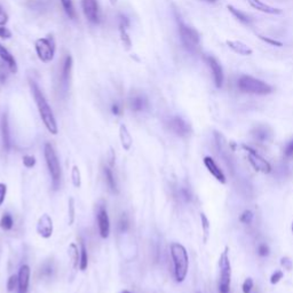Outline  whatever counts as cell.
I'll return each instance as SVG.
<instances>
[{
    "label": "cell",
    "mask_w": 293,
    "mask_h": 293,
    "mask_svg": "<svg viewBox=\"0 0 293 293\" xmlns=\"http://www.w3.org/2000/svg\"><path fill=\"white\" fill-rule=\"evenodd\" d=\"M29 84H30L32 95H34L35 102H36V104H37L39 115H40L42 123H44V125L48 130L49 133L57 136L58 132H59L58 123H57V119H55L54 114H53L51 105L48 104V102H47V100H46L44 93H42L41 90L39 88L38 84L36 83V81L30 80L29 81Z\"/></svg>",
    "instance_id": "cell-1"
},
{
    "label": "cell",
    "mask_w": 293,
    "mask_h": 293,
    "mask_svg": "<svg viewBox=\"0 0 293 293\" xmlns=\"http://www.w3.org/2000/svg\"><path fill=\"white\" fill-rule=\"evenodd\" d=\"M171 255L174 265V277L177 283H182L187 277L189 268V256L186 248L179 243L171 244Z\"/></svg>",
    "instance_id": "cell-2"
},
{
    "label": "cell",
    "mask_w": 293,
    "mask_h": 293,
    "mask_svg": "<svg viewBox=\"0 0 293 293\" xmlns=\"http://www.w3.org/2000/svg\"><path fill=\"white\" fill-rule=\"evenodd\" d=\"M176 23L180 40L183 47L192 54L198 53L200 49V37L196 29L184 23L180 16H176Z\"/></svg>",
    "instance_id": "cell-3"
},
{
    "label": "cell",
    "mask_w": 293,
    "mask_h": 293,
    "mask_svg": "<svg viewBox=\"0 0 293 293\" xmlns=\"http://www.w3.org/2000/svg\"><path fill=\"white\" fill-rule=\"evenodd\" d=\"M44 156L46 164H47L48 172L52 177V184L54 190L60 188L61 184V166L59 163V158L55 153L54 148L51 143H46L44 147Z\"/></svg>",
    "instance_id": "cell-4"
},
{
    "label": "cell",
    "mask_w": 293,
    "mask_h": 293,
    "mask_svg": "<svg viewBox=\"0 0 293 293\" xmlns=\"http://www.w3.org/2000/svg\"><path fill=\"white\" fill-rule=\"evenodd\" d=\"M238 88L243 93L255 95H267L273 92L271 85L251 76H242L238 79Z\"/></svg>",
    "instance_id": "cell-5"
},
{
    "label": "cell",
    "mask_w": 293,
    "mask_h": 293,
    "mask_svg": "<svg viewBox=\"0 0 293 293\" xmlns=\"http://www.w3.org/2000/svg\"><path fill=\"white\" fill-rule=\"evenodd\" d=\"M219 293H230L232 282V265L229 259V249L223 250L219 258Z\"/></svg>",
    "instance_id": "cell-6"
},
{
    "label": "cell",
    "mask_w": 293,
    "mask_h": 293,
    "mask_svg": "<svg viewBox=\"0 0 293 293\" xmlns=\"http://www.w3.org/2000/svg\"><path fill=\"white\" fill-rule=\"evenodd\" d=\"M35 49L38 59L42 63H49L55 57L57 44H55L54 38L52 36H47V37L39 38L36 40Z\"/></svg>",
    "instance_id": "cell-7"
},
{
    "label": "cell",
    "mask_w": 293,
    "mask_h": 293,
    "mask_svg": "<svg viewBox=\"0 0 293 293\" xmlns=\"http://www.w3.org/2000/svg\"><path fill=\"white\" fill-rule=\"evenodd\" d=\"M242 147H243V149L246 151V154H248L249 162L252 165L253 169H254L255 171H258V172H261L265 174H268L272 172L271 164H269L262 156H260V155L256 153L254 149H252L251 147L246 146V144H243Z\"/></svg>",
    "instance_id": "cell-8"
},
{
    "label": "cell",
    "mask_w": 293,
    "mask_h": 293,
    "mask_svg": "<svg viewBox=\"0 0 293 293\" xmlns=\"http://www.w3.org/2000/svg\"><path fill=\"white\" fill-rule=\"evenodd\" d=\"M81 8L85 18L92 24H98L101 22V11L98 0H81Z\"/></svg>",
    "instance_id": "cell-9"
},
{
    "label": "cell",
    "mask_w": 293,
    "mask_h": 293,
    "mask_svg": "<svg viewBox=\"0 0 293 293\" xmlns=\"http://www.w3.org/2000/svg\"><path fill=\"white\" fill-rule=\"evenodd\" d=\"M215 137L216 146H218L219 156L222 158L223 162L226 163L227 167H228L230 172L234 174L235 173V163H234V159H233L232 155H230V150L228 149V147H227L225 139H223V137L220 133H218V132H215Z\"/></svg>",
    "instance_id": "cell-10"
},
{
    "label": "cell",
    "mask_w": 293,
    "mask_h": 293,
    "mask_svg": "<svg viewBox=\"0 0 293 293\" xmlns=\"http://www.w3.org/2000/svg\"><path fill=\"white\" fill-rule=\"evenodd\" d=\"M203 60L205 61L207 67L210 68L211 72H212L213 80H215V86L218 88H221L223 85V70L221 64L219 63L215 58L211 57V55H204Z\"/></svg>",
    "instance_id": "cell-11"
},
{
    "label": "cell",
    "mask_w": 293,
    "mask_h": 293,
    "mask_svg": "<svg viewBox=\"0 0 293 293\" xmlns=\"http://www.w3.org/2000/svg\"><path fill=\"white\" fill-rule=\"evenodd\" d=\"M72 65H74L72 57L71 55H65L63 63H62L61 74H60V86L62 88V91H63V93H67L69 85H70Z\"/></svg>",
    "instance_id": "cell-12"
},
{
    "label": "cell",
    "mask_w": 293,
    "mask_h": 293,
    "mask_svg": "<svg viewBox=\"0 0 293 293\" xmlns=\"http://www.w3.org/2000/svg\"><path fill=\"white\" fill-rule=\"evenodd\" d=\"M167 126H169L170 130L177 137H187L189 136L190 132H192V128H190L189 124L179 116H174L170 118Z\"/></svg>",
    "instance_id": "cell-13"
},
{
    "label": "cell",
    "mask_w": 293,
    "mask_h": 293,
    "mask_svg": "<svg viewBox=\"0 0 293 293\" xmlns=\"http://www.w3.org/2000/svg\"><path fill=\"white\" fill-rule=\"evenodd\" d=\"M98 232L102 238H107L110 234V220L108 215L107 209L104 205H100L98 209Z\"/></svg>",
    "instance_id": "cell-14"
},
{
    "label": "cell",
    "mask_w": 293,
    "mask_h": 293,
    "mask_svg": "<svg viewBox=\"0 0 293 293\" xmlns=\"http://www.w3.org/2000/svg\"><path fill=\"white\" fill-rule=\"evenodd\" d=\"M0 134H1V143L2 149L5 153H9L12 148V140H11V132H9V123H8V115L2 114L1 120H0Z\"/></svg>",
    "instance_id": "cell-15"
},
{
    "label": "cell",
    "mask_w": 293,
    "mask_h": 293,
    "mask_svg": "<svg viewBox=\"0 0 293 293\" xmlns=\"http://www.w3.org/2000/svg\"><path fill=\"white\" fill-rule=\"evenodd\" d=\"M37 233L42 238H49L53 235V220L48 215H41L37 223Z\"/></svg>",
    "instance_id": "cell-16"
},
{
    "label": "cell",
    "mask_w": 293,
    "mask_h": 293,
    "mask_svg": "<svg viewBox=\"0 0 293 293\" xmlns=\"http://www.w3.org/2000/svg\"><path fill=\"white\" fill-rule=\"evenodd\" d=\"M130 26V20H128L125 15H119V23H118V28H119V36L121 44L125 47V49H131L132 47V40L130 36L127 34V29Z\"/></svg>",
    "instance_id": "cell-17"
},
{
    "label": "cell",
    "mask_w": 293,
    "mask_h": 293,
    "mask_svg": "<svg viewBox=\"0 0 293 293\" xmlns=\"http://www.w3.org/2000/svg\"><path fill=\"white\" fill-rule=\"evenodd\" d=\"M203 162H204V165H205L207 171H209V172L212 174V176H215L220 183H226L225 174H223L222 170L220 169V167L218 166V164L215 163V160L213 159L212 157H210V156L204 157Z\"/></svg>",
    "instance_id": "cell-18"
},
{
    "label": "cell",
    "mask_w": 293,
    "mask_h": 293,
    "mask_svg": "<svg viewBox=\"0 0 293 293\" xmlns=\"http://www.w3.org/2000/svg\"><path fill=\"white\" fill-rule=\"evenodd\" d=\"M19 293H28L29 284H30V267L23 265L19 272Z\"/></svg>",
    "instance_id": "cell-19"
},
{
    "label": "cell",
    "mask_w": 293,
    "mask_h": 293,
    "mask_svg": "<svg viewBox=\"0 0 293 293\" xmlns=\"http://www.w3.org/2000/svg\"><path fill=\"white\" fill-rule=\"evenodd\" d=\"M25 5L30 11L44 14L51 9L52 0H26Z\"/></svg>",
    "instance_id": "cell-20"
},
{
    "label": "cell",
    "mask_w": 293,
    "mask_h": 293,
    "mask_svg": "<svg viewBox=\"0 0 293 293\" xmlns=\"http://www.w3.org/2000/svg\"><path fill=\"white\" fill-rule=\"evenodd\" d=\"M0 60L7 65L12 74H16V72H18V63H16L15 58L13 57L12 53L1 44H0Z\"/></svg>",
    "instance_id": "cell-21"
},
{
    "label": "cell",
    "mask_w": 293,
    "mask_h": 293,
    "mask_svg": "<svg viewBox=\"0 0 293 293\" xmlns=\"http://www.w3.org/2000/svg\"><path fill=\"white\" fill-rule=\"evenodd\" d=\"M248 1H249V4L251 5V7L256 9V11L266 13V14L278 15L282 13V11L279 8L273 7V6L266 4V2H262L261 0H248Z\"/></svg>",
    "instance_id": "cell-22"
},
{
    "label": "cell",
    "mask_w": 293,
    "mask_h": 293,
    "mask_svg": "<svg viewBox=\"0 0 293 293\" xmlns=\"http://www.w3.org/2000/svg\"><path fill=\"white\" fill-rule=\"evenodd\" d=\"M130 107L134 113H141L148 109L149 103H148V98L144 95H134L130 100Z\"/></svg>",
    "instance_id": "cell-23"
},
{
    "label": "cell",
    "mask_w": 293,
    "mask_h": 293,
    "mask_svg": "<svg viewBox=\"0 0 293 293\" xmlns=\"http://www.w3.org/2000/svg\"><path fill=\"white\" fill-rule=\"evenodd\" d=\"M252 136L259 142H267L272 137V130L265 125H260L252 131Z\"/></svg>",
    "instance_id": "cell-24"
},
{
    "label": "cell",
    "mask_w": 293,
    "mask_h": 293,
    "mask_svg": "<svg viewBox=\"0 0 293 293\" xmlns=\"http://www.w3.org/2000/svg\"><path fill=\"white\" fill-rule=\"evenodd\" d=\"M227 45L230 49H233L234 52L237 53L239 55H244V57H248V55H252L253 51L249 47L248 45L244 44L243 41L239 40H227Z\"/></svg>",
    "instance_id": "cell-25"
},
{
    "label": "cell",
    "mask_w": 293,
    "mask_h": 293,
    "mask_svg": "<svg viewBox=\"0 0 293 293\" xmlns=\"http://www.w3.org/2000/svg\"><path fill=\"white\" fill-rule=\"evenodd\" d=\"M119 137H120V142H121V146H123V148H124V150H126V151L130 150L132 144H133V139H132L131 133L128 132L127 127L125 126V125H120Z\"/></svg>",
    "instance_id": "cell-26"
},
{
    "label": "cell",
    "mask_w": 293,
    "mask_h": 293,
    "mask_svg": "<svg viewBox=\"0 0 293 293\" xmlns=\"http://www.w3.org/2000/svg\"><path fill=\"white\" fill-rule=\"evenodd\" d=\"M103 173H104V177H105V182H107V184H108V188H109L111 193L117 194L118 193L117 182H116V180H115L113 171H111L110 167L105 166L103 169Z\"/></svg>",
    "instance_id": "cell-27"
},
{
    "label": "cell",
    "mask_w": 293,
    "mask_h": 293,
    "mask_svg": "<svg viewBox=\"0 0 293 293\" xmlns=\"http://www.w3.org/2000/svg\"><path fill=\"white\" fill-rule=\"evenodd\" d=\"M228 9L230 11V13L235 16V18L238 20V21H241L242 23H244V24H251L252 22V19L250 18V16L248 14H245L244 12L239 11V9H236L234 6L232 5H228Z\"/></svg>",
    "instance_id": "cell-28"
},
{
    "label": "cell",
    "mask_w": 293,
    "mask_h": 293,
    "mask_svg": "<svg viewBox=\"0 0 293 293\" xmlns=\"http://www.w3.org/2000/svg\"><path fill=\"white\" fill-rule=\"evenodd\" d=\"M62 7H63L65 14L68 15V18L70 20L77 19V12H76L74 1L72 0H60Z\"/></svg>",
    "instance_id": "cell-29"
},
{
    "label": "cell",
    "mask_w": 293,
    "mask_h": 293,
    "mask_svg": "<svg viewBox=\"0 0 293 293\" xmlns=\"http://www.w3.org/2000/svg\"><path fill=\"white\" fill-rule=\"evenodd\" d=\"M88 266V254L87 249L85 246V243L83 239H80V261H79V268L80 271H86Z\"/></svg>",
    "instance_id": "cell-30"
},
{
    "label": "cell",
    "mask_w": 293,
    "mask_h": 293,
    "mask_svg": "<svg viewBox=\"0 0 293 293\" xmlns=\"http://www.w3.org/2000/svg\"><path fill=\"white\" fill-rule=\"evenodd\" d=\"M69 254H70L72 263H74V268H78L79 261H80V251H79L75 243H71L70 246H69Z\"/></svg>",
    "instance_id": "cell-31"
},
{
    "label": "cell",
    "mask_w": 293,
    "mask_h": 293,
    "mask_svg": "<svg viewBox=\"0 0 293 293\" xmlns=\"http://www.w3.org/2000/svg\"><path fill=\"white\" fill-rule=\"evenodd\" d=\"M53 274H54V265L52 261L45 262L39 271V276L42 278H51Z\"/></svg>",
    "instance_id": "cell-32"
},
{
    "label": "cell",
    "mask_w": 293,
    "mask_h": 293,
    "mask_svg": "<svg viewBox=\"0 0 293 293\" xmlns=\"http://www.w3.org/2000/svg\"><path fill=\"white\" fill-rule=\"evenodd\" d=\"M13 226H14V220H13V216L9 215L8 212L4 213L1 220H0V228L6 230V232H8V230H11L13 228Z\"/></svg>",
    "instance_id": "cell-33"
},
{
    "label": "cell",
    "mask_w": 293,
    "mask_h": 293,
    "mask_svg": "<svg viewBox=\"0 0 293 293\" xmlns=\"http://www.w3.org/2000/svg\"><path fill=\"white\" fill-rule=\"evenodd\" d=\"M71 179H72V183L76 188H80L81 186V176H80V171H79L78 166H74L71 171Z\"/></svg>",
    "instance_id": "cell-34"
},
{
    "label": "cell",
    "mask_w": 293,
    "mask_h": 293,
    "mask_svg": "<svg viewBox=\"0 0 293 293\" xmlns=\"http://www.w3.org/2000/svg\"><path fill=\"white\" fill-rule=\"evenodd\" d=\"M9 68L6 65L4 62H0V85H4L7 81L8 76H9Z\"/></svg>",
    "instance_id": "cell-35"
},
{
    "label": "cell",
    "mask_w": 293,
    "mask_h": 293,
    "mask_svg": "<svg viewBox=\"0 0 293 293\" xmlns=\"http://www.w3.org/2000/svg\"><path fill=\"white\" fill-rule=\"evenodd\" d=\"M179 196L183 202L189 203L193 200V194L190 192V189L186 188V187H182V188L179 189Z\"/></svg>",
    "instance_id": "cell-36"
},
{
    "label": "cell",
    "mask_w": 293,
    "mask_h": 293,
    "mask_svg": "<svg viewBox=\"0 0 293 293\" xmlns=\"http://www.w3.org/2000/svg\"><path fill=\"white\" fill-rule=\"evenodd\" d=\"M253 219H254V215H253L252 211L246 210L244 212L242 213V215L239 216V221L242 223H245V225H250V223H252Z\"/></svg>",
    "instance_id": "cell-37"
},
{
    "label": "cell",
    "mask_w": 293,
    "mask_h": 293,
    "mask_svg": "<svg viewBox=\"0 0 293 293\" xmlns=\"http://www.w3.org/2000/svg\"><path fill=\"white\" fill-rule=\"evenodd\" d=\"M128 227H130V221H128V218L126 215H121L119 221H118V230L120 233H125L127 232Z\"/></svg>",
    "instance_id": "cell-38"
},
{
    "label": "cell",
    "mask_w": 293,
    "mask_h": 293,
    "mask_svg": "<svg viewBox=\"0 0 293 293\" xmlns=\"http://www.w3.org/2000/svg\"><path fill=\"white\" fill-rule=\"evenodd\" d=\"M200 220H202V227H203V232H204V241L206 242L207 236H209V232H210V222L209 219L206 218V215L202 213L200 215Z\"/></svg>",
    "instance_id": "cell-39"
},
{
    "label": "cell",
    "mask_w": 293,
    "mask_h": 293,
    "mask_svg": "<svg viewBox=\"0 0 293 293\" xmlns=\"http://www.w3.org/2000/svg\"><path fill=\"white\" fill-rule=\"evenodd\" d=\"M16 288H19V277L16 275H12L11 277L8 278L7 290L9 292H12V291H14Z\"/></svg>",
    "instance_id": "cell-40"
},
{
    "label": "cell",
    "mask_w": 293,
    "mask_h": 293,
    "mask_svg": "<svg viewBox=\"0 0 293 293\" xmlns=\"http://www.w3.org/2000/svg\"><path fill=\"white\" fill-rule=\"evenodd\" d=\"M69 225H72L75 221V200L74 198L69 199Z\"/></svg>",
    "instance_id": "cell-41"
},
{
    "label": "cell",
    "mask_w": 293,
    "mask_h": 293,
    "mask_svg": "<svg viewBox=\"0 0 293 293\" xmlns=\"http://www.w3.org/2000/svg\"><path fill=\"white\" fill-rule=\"evenodd\" d=\"M253 286H254V282H253V279L251 277L246 278L244 281V283H243V286H242L243 293H251L252 290H253Z\"/></svg>",
    "instance_id": "cell-42"
},
{
    "label": "cell",
    "mask_w": 293,
    "mask_h": 293,
    "mask_svg": "<svg viewBox=\"0 0 293 293\" xmlns=\"http://www.w3.org/2000/svg\"><path fill=\"white\" fill-rule=\"evenodd\" d=\"M281 266L285 269V271L290 272L292 271L293 268V261L290 258H288V256H283L281 259Z\"/></svg>",
    "instance_id": "cell-43"
},
{
    "label": "cell",
    "mask_w": 293,
    "mask_h": 293,
    "mask_svg": "<svg viewBox=\"0 0 293 293\" xmlns=\"http://www.w3.org/2000/svg\"><path fill=\"white\" fill-rule=\"evenodd\" d=\"M23 164L26 169H32L36 165V158L34 156H24L23 157Z\"/></svg>",
    "instance_id": "cell-44"
},
{
    "label": "cell",
    "mask_w": 293,
    "mask_h": 293,
    "mask_svg": "<svg viewBox=\"0 0 293 293\" xmlns=\"http://www.w3.org/2000/svg\"><path fill=\"white\" fill-rule=\"evenodd\" d=\"M283 276H284V274H283L282 271H275V273H273V275L271 276V283L273 285L277 284L283 278Z\"/></svg>",
    "instance_id": "cell-45"
},
{
    "label": "cell",
    "mask_w": 293,
    "mask_h": 293,
    "mask_svg": "<svg viewBox=\"0 0 293 293\" xmlns=\"http://www.w3.org/2000/svg\"><path fill=\"white\" fill-rule=\"evenodd\" d=\"M256 251H258V254L260 256L269 255V248H268L267 244H265V243H261V244H259L258 249H256Z\"/></svg>",
    "instance_id": "cell-46"
},
{
    "label": "cell",
    "mask_w": 293,
    "mask_h": 293,
    "mask_svg": "<svg viewBox=\"0 0 293 293\" xmlns=\"http://www.w3.org/2000/svg\"><path fill=\"white\" fill-rule=\"evenodd\" d=\"M8 14L5 12V9L2 8V6L0 5V26H4L8 23Z\"/></svg>",
    "instance_id": "cell-47"
},
{
    "label": "cell",
    "mask_w": 293,
    "mask_h": 293,
    "mask_svg": "<svg viewBox=\"0 0 293 293\" xmlns=\"http://www.w3.org/2000/svg\"><path fill=\"white\" fill-rule=\"evenodd\" d=\"M12 37V31L6 25L0 26V38L1 39H9Z\"/></svg>",
    "instance_id": "cell-48"
},
{
    "label": "cell",
    "mask_w": 293,
    "mask_h": 293,
    "mask_svg": "<svg viewBox=\"0 0 293 293\" xmlns=\"http://www.w3.org/2000/svg\"><path fill=\"white\" fill-rule=\"evenodd\" d=\"M6 194H7V186L5 183H0V206L5 202Z\"/></svg>",
    "instance_id": "cell-49"
},
{
    "label": "cell",
    "mask_w": 293,
    "mask_h": 293,
    "mask_svg": "<svg viewBox=\"0 0 293 293\" xmlns=\"http://www.w3.org/2000/svg\"><path fill=\"white\" fill-rule=\"evenodd\" d=\"M284 156L286 158H290V157H293V140L290 141V142L288 143V146L285 147L284 149Z\"/></svg>",
    "instance_id": "cell-50"
},
{
    "label": "cell",
    "mask_w": 293,
    "mask_h": 293,
    "mask_svg": "<svg viewBox=\"0 0 293 293\" xmlns=\"http://www.w3.org/2000/svg\"><path fill=\"white\" fill-rule=\"evenodd\" d=\"M111 113H113L115 116H120L121 113H123V109H121V105L119 103H114L111 105Z\"/></svg>",
    "instance_id": "cell-51"
},
{
    "label": "cell",
    "mask_w": 293,
    "mask_h": 293,
    "mask_svg": "<svg viewBox=\"0 0 293 293\" xmlns=\"http://www.w3.org/2000/svg\"><path fill=\"white\" fill-rule=\"evenodd\" d=\"M260 38H261L263 41L268 42V44H271V45H274V46H278V47H281V46H283V44H282V42H281V41H277V40H273V39H271V38H266V37H262V36H260Z\"/></svg>",
    "instance_id": "cell-52"
},
{
    "label": "cell",
    "mask_w": 293,
    "mask_h": 293,
    "mask_svg": "<svg viewBox=\"0 0 293 293\" xmlns=\"http://www.w3.org/2000/svg\"><path fill=\"white\" fill-rule=\"evenodd\" d=\"M204 2H209V4H213V2H215L216 0H202Z\"/></svg>",
    "instance_id": "cell-53"
},
{
    "label": "cell",
    "mask_w": 293,
    "mask_h": 293,
    "mask_svg": "<svg viewBox=\"0 0 293 293\" xmlns=\"http://www.w3.org/2000/svg\"><path fill=\"white\" fill-rule=\"evenodd\" d=\"M109 1H110V4H111V5L115 6V5L117 4V1H118V0H109Z\"/></svg>",
    "instance_id": "cell-54"
},
{
    "label": "cell",
    "mask_w": 293,
    "mask_h": 293,
    "mask_svg": "<svg viewBox=\"0 0 293 293\" xmlns=\"http://www.w3.org/2000/svg\"><path fill=\"white\" fill-rule=\"evenodd\" d=\"M121 293H131V292L130 291H123Z\"/></svg>",
    "instance_id": "cell-55"
},
{
    "label": "cell",
    "mask_w": 293,
    "mask_h": 293,
    "mask_svg": "<svg viewBox=\"0 0 293 293\" xmlns=\"http://www.w3.org/2000/svg\"><path fill=\"white\" fill-rule=\"evenodd\" d=\"M292 233H293V222H292Z\"/></svg>",
    "instance_id": "cell-56"
},
{
    "label": "cell",
    "mask_w": 293,
    "mask_h": 293,
    "mask_svg": "<svg viewBox=\"0 0 293 293\" xmlns=\"http://www.w3.org/2000/svg\"><path fill=\"white\" fill-rule=\"evenodd\" d=\"M197 293H200V292H197Z\"/></svg>",
    "instance_id": "cell-57"
}]
</instances>
